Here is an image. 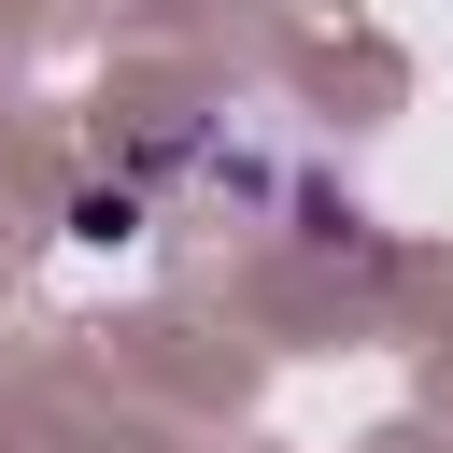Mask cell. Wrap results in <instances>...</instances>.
<instances>
[{"mask_svg": "<svg viewBox=\"0 0 453 453\" xmlns=\"http://www.w3.org/2000/svg\"><path fill=\"white\" fill-rule=\"evenodd\" d=\"M71 241H85V255H127V241H142V184H85V198H71Z\"/></svg>", "mask_w": 453, "mask_h": 453, "instance_id": "2", "label": "cell"}, {"mask_svg": "<svg viewBox=\"0 0 453 453\" xmlns=\"http://www.w3.org/2000/svg\"><path fill=\"white\" fill-rule=\"evenodd\" d=\"M283 226H297V241H368L354 184H326V170H297V184H283Z\"/></svg>", "mask_w": 453, "mask_h": 453, "instance_id": "1", "label": "cell"}]
</instances>
